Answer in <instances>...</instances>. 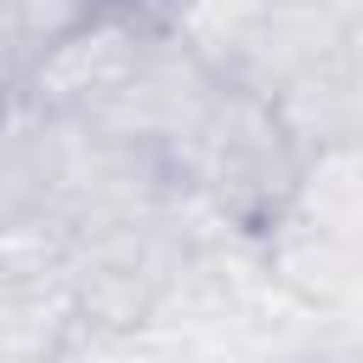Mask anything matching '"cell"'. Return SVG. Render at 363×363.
<instances>
[{"label":"cell","instance_id":"obj_2","mask_svg":"<svg viewBox=\"0 0 363 363\" xmlns=\"http://www.w3.org/2000/svg\"><path fill=\"white\" fill-rule=\"evenodd\" d=\"M147 45H153L147 28H136V23L119 17V11H102V17H91L79 34L45 45V51L34 57L23 91H28L40 108H51V113L85 119V113H96V108L125 85V74L142 62Z\"/></svg>","mask_w":363,"mask_h":363},{"label":"cell","instance_id":"obj_5","mask_svg":"<svg viewBox=\"0 0 363 363\" xmlns=\"http://www.w3.org/2000/svg\"><path fill=\"white\" fill-rule=\"evenodd\" d=\"M187 6H193V0H108V11L130 17V23L147 28V34H176V23L187 17Z\"/></svg>","mask_w":363,"mask_h":363},{"label":"cell","instance_id":"obj_4","mask_svg":"<svg viewBox=\"0 0 363 363\" xmlns=\"http://www.w3.org/2000/svg\"><path fill=\"white\" fill-rule=\"evenodd\" d=\"M28 68H34V45H28L23 23H17V6L0 0V96L17 91L28 79Z\"/></svg>","mask_w":363,"mask_h":363},{"label":"cell","instance_id":"obj_1","mask_svg":"<svg viewBox=\"0 0 363 363\" xmlns=\"http://www.w3.org/2000/svg\"><path fill=\"white\" fill-rule=\"evenodd\" d=\"M182 147L193 159L199 187L238 221L272 216L295 193V176H301V142L278 119L272 96L244 91V85H221Z\"/></svg>","mask_w":363,"mask_h":363},{"label":"cell","instance_id":"obj_3","mask_svg":"<svg viewBox=\"0 0 363 363\" xmlns=\"http://www.w3.org/2000/svg\"><path fill=\"white\" fill-rule=\"evenodd\" d=\"M11 6H17V23H23V34H28L34 57H40L45 45H57V40L79 34L91 17H102V11H108V0H11Z\"/></svg>","mask_w":363,"mask_h":363}]
</instances>
